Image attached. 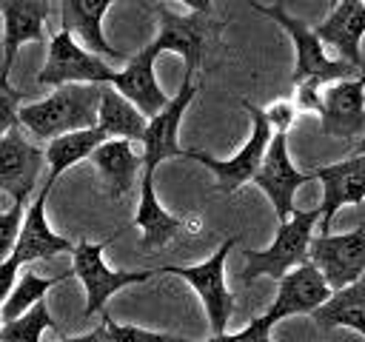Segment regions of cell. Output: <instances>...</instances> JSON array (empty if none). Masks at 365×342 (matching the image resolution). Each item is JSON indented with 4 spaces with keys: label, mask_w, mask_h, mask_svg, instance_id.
Segmentation results:
<instances>
[{
    "label": "cell",
    "mask_w": 365,
    "mask_h": 342,
    "mask_svg": "<svg viewBox=\"0 0 365 342\" xmlns=\"http://www.w3.org/2000/svg\"><path fill=\"white\" fill-rule=\"evenodd\" d=\"M362 3H365V0H362Z\"/></svg>",
    "instance_id": "cell-38"
},
{
    "label": "cell",
    "mask_w": 365,
    "mask_h": 342,
    "mask_svg": "<svg viewBox=\"0 0 365 342\" xmlns=\"http://www.w3.org/2000/svg\"><path fill=\"white\" fill-rule=\"evenodd\" d=\"M319 222V205L299 211L294 208L291 217L285 222H279L277 237L268 248L262 251H242L245 265H242V285H251L257 276H271V279H282L291 268L308 262V245L314 237V228Z\"/></svg>",
    "instance_id": "cell-2"
},
{
    "label": "cell",
    "mask_w": 365,
    "mask_h": 342,
    "mask_svg": "<svg viewBox=\"0 0 365 342\" xmlns=\"http://www.w3.org/2000/svg\"><path fill=\"white\" fill-rule=\"evenodd\" d=\"M51 194V185L43 182V188L37 191V200L29 205V211L23 214V225H20V234H17V242L11 248V259L23 268L26 262H34V259H51L63 251H74V242L54 234L48 228V219H46V200Z\"/></svg>",
    "instance_id": "cell-18"
},
{
    "label": "cell",
    "mask_w": 365,
    "mask_h": 342,
    "mask_svg": "<svg viewBox=\"0 0 365 342\" xmlns=\"http://www.w3.org/2000/svg\"><path fill=\"white\" fill-rule=\"evenodd\" d=\"M311 319L319 325V331L351 328L365 336V279L331 291V296L311 314Z\"/></svg>",
    "instance_id": "cell-24"
},
{
    "label": "cell",
    "mask_w": 365,
    "mask_h": 342,
    "mask_svg": "<svg viewBox=\"0 0 365 342\" xmlns=\"http://www.w3.org/2000/svg\"><path fill=\"white\" fill-rule=\"evenodd\" d=\"M46 157L37 145H31L20 128L0 134V191L14 202H26L37 185L40 168Z\"/></svg>",
    "instance_id": "cell-15"
},
{
    "label": "cell",
    "mask_w": 365,
    "mask_h": 342,
    "mask_svg": "<svg viewBox=\"0 0 365 342\" xmlns=\"http://www.w3.org/2000/svg\"><path fill=\"white\" fill-rule=\"evenodd\" d=\"M197 94V86L191 80H182L180 91L174 97H168L165 108H160L154 117H148V125H145V134H143V171L154 174V168L163 162V160H171V157H185L188 148L180 145L177 134H180V123H182V114L188 111V103L194 100Z\"/></svg>",
    "instance_id": "cell-12"
},
{
    "label": "cell",
    "mask_w": 365,
    "mask_h": 342,
    "mask_svg": "<svg viewBox=\"0 0 365 342\" xmlns=\"http://www.w3.org/2000/svg\"><path fill=\"white\" fill-rule=\"evenodd\" d=\"M26 202H11L9 211H0V262L11 254L14 242H17V234H20V225H23V208Z\"/></svg>",
    "instance_id": "cell-30"
},
{
    "label": "cell",
    "mask_w": 365,
    "mask_h": 342,
    "mask_svg": "<svg viewBox=\"0 0 365 342\" xmlns=\"http://www.w3.org/2000/svg\"><path fill=\"white\" fill-rule=\"evenodd\" d=\"M20 103H23V91L9 83V74H0V134L20 128V120H17Z\"/></svg>",
    "instance_id": "cell-29"
},
{
    "label": "cell",
    "mask_w": 365,
    "mask_h": 342,
    "mask_svg": "<svg viewBox=\"0 0 365 342\" xmlns=\"http://www.w3.org/2000/svg\"><path fill=\"white\" fill-rule=\"evenodd\" d=\"M60 342H108L106 339V325L100 322L94 331H88V333H80V336H63Z\"/></svg>",
    "instance_id": "cell-33"
},
{
    "label": "cell",
    "mask_w": 365,
    "mask_h": 342,
    "mask_svg": "<svg viewBox=\"0 0 365 342\" xmlns=\"http://www.w3.org/2000/svg\"><path fill=\"white\" fill-rule=\"evenodd\" d=\"M354 154H365V134L356 140V148H354Z\"/></svg>",
    "instance_id": "cell-35"
},
{
    "label": "cell",
    "mask_w": 365,
    "mask_h": 342,
    "mask_svg": "<svg viewBox=\"0 0 365 342\" xmlns=\"http://www.w3.org/2000/svg\"><path fill=\"white\" fill-rule=\"evenodd\" d=\"M68 276H74V271H71V268H68V271H63V274H54V276H40V274H31V271L20 274V276H17V282H14V288H11V294H9V296H6V302L0 305V316H3V322L17 319L20 314H26L34 302L46 299V294H48L54 285L66 282Z\"/></svg>",
    "instance_id": "cell-26"
},
{
    "label": "cell",
    "mask_w": 365,
    "mask_h": 342,
    "mask_svg": "<svg viewBox=\"0 0 365 342\" xmlns=\"http://www.w3.org/2000/svg\"><path fill=\"white\" fill-rule=\"evenodd\" d=\"M308 174H311V180L322 182L319 234H328V228H331V222L342 205H362L365 202V154H354L348 160L319 165Z\"/></svg>",
    "instance_id": "cell-13"
},
{
    "label": "cell",
    "mask_w": 365,
    "mask_h": 342,
    "mask_svg": "<svg viewBox=\"0 0 365 342\" xmlns=\"http://www.w3.org/2000/svg\"><path fill=\"white\" fill-rule=\"evenodd\" d=\"M114 68L100 60L97 54H91L88 48H83L71 31L60 28L51 40H48V54L46 63L37 74L40 86H66V83H100L108 86Z\"/></svg>",
    "instance_id": "cell-9"
},
{
    "label": "cell",
    "mask_w": 365,
    "mask_h": 342,
    "mask_svg": "<svg viewBox=\"0 0 365 342\" xmlns=\"http://www.w3.org/2000/svg\"><path fill=\"white\" fill-rule=\"evenodd\" d=\"M160 51L154 43H148L145 48H140L137 54H131L125 60V66L120 71L111 74L108 86L114 91H120L128 103H134L145 117H154L160 108H165L168 97L165 91L160 88L157 83V74H154V63H157Z\"/></svg>",
    "instance_id": "cell-17"
},
{
    "label": "cell",
    "mask_w": 365,
    "mask_h": 342,
    "mask_svg": "<svg viewBox=\"0 0 365 342\" xmlns=\"http://www.w3.org/2000/svg\"><path fill=\"white\" fill-rule=\"evenodd\" d=\"M271 328L274 325L265 316H257L242 331H237V333H217V336H211L205 342H274L271 339Z\"/></svg>",
    "instance_id": "cell-31"
},
{
    "label": "cell",
    "mask_w": 365,
    "mask_h": 342,
    "mask_svg": "<svg viewBox=\"0 0 365 342\" xmlns=\"http://www.w3.org/2000/svg\"><path fill=\"white\" fill-rule=\"evenodd\" d=\"M145 125H148V117L134 103H128L111 86H103L100 105H97V128L108 140H131V142L143 140Z\"/></svg>",
    "instance_id": "cell-23"
},
{
    "label": "cell",
    "mask_w": 365,
    "mask_h": 342,
    "mask_svg": "<svg viewBox=\"0 0 365 342\" xmlns=\"http://www.w3.org/2000/svg\"><path fill=\"white\" fill-rule=\"evenodd\" d=\"M322 46L336 48L339 60L351 63L362 71V37H365V3L362 0H339L331 14L314 28Z\"/></svg>",
    "instance_id": "cell-20"
},
{
    "label": "cell",
    "mask_w": 365,
    "mask_h": 342,
    "mask_svg": "<svg viewBox=\"0 0 365 342\" xmlns=\"http://www.w3.org/2000/svg\"><path fill=\"white\" fill-rule=\"evenodd\" d=\"M319 131L334 140H359L365 134V71L319 88Z\"/></svg>",
    "instance_id": "cell-10"
},
{
    "label": "cell",
    "mask_w": 365,
    "mask_h": 342,
    "mask_svg": "<svg viewBox=\"0 0 365 342\" xmlns=\"http://www.w3.org/2000/svg\"><path fill=\"white\" fill-rule=\"evenodd\" d=\"M234 245H237V237H228L208 259H202L197 265H163V268H157V274H174L197 291V296L202 299V308L208 314L214 336L225 333L228 319L234 314V294L225 285V259L234 251Z\"/></svg>",
    "instance_id": "cell-5"
},
{
    "label": "cell",
    "mask_w": 365,
    "mask_h": 342,
    "mask_svg": "<svg viewBox=\"0 0 365 342\" xmlns=\"http://www.w3.org/2000/svg\"><path fill=\"white\" fill-rule=\"evenodd\" d=\"M262 114H265V120H268L274 134H288V128L294 125L299 111H297L294 100H274L268 108H262Z\"/></svg>",
    "instance_id": "cell-32"
},
{
    "label": "cell",
    "mask_w": 365,
    "mask_h": 342,
    "mask_svg": "<svg viewBox=\"0 0 365 342\" xmlns=\"http://www.w3.org/2000/svg\"><path fill=\"white\" fill-rule=\"evenodd\" d=\"M51 328L57 331V322L51 319V311L46 305V299L34 302L26 314H20L17 319L3 322L0 328V342H40V333Z\"/></svg>",
    "instance_id": "cell-27"
},
{
    "label": "cell",
    "mask_w": 365,
    "mask_h": 342,
    "mask_svg": "<svg viewBox=\"0 0 365 342\" xmlns=\"http://www.w3.org/2000/svg\"><path fill=\"white\" fill-rule=\"evenodd\" d=\"M134 225L140 228V248L143 251H154V248L168 245L180 234H200L202 219L200 217H174V214H168L160 205L157 194H154V174L143 171Z\"/></svg>",
    "instance_id": "cell-14"
},
{
    "label": "cell",
    "mask_w": 365,
    "mask_h": 342,
    "mask_svg": "<svg viewBox=\"0 0 365 342\" xmlns=\"http://www.w3.org/2000/svg\"><path fill=\"white\" fill-rule=\"evenodd\" d=\"M51 14V0H0L3 17V66L0 74H9L17 48L23 43H46V20Z\"/></svg>",
    "instance_id": "cell-19"
},
{
    "label": "cell",
    "mask_w": 365,
    "mask_h": 342,
    "mask_svg": "<svg viewBox=\"0 0 365 342\" xmlns=\"http://www.w3.org/2000/svg\"><path fill=\"white\" fill-rule=\"evenodd\" d=\"M106 140H108V137H106L97 125L80 128V131H68V134H60V137L48 140V145H46V151H43V157H46V162H48L46 185L54 188V182H57L71 165H77L80 160H88L91 151H94L100 142H106Z\"/></svg>",
    "instance_id": "cell-25"
},
{
    "label": "cell",
    "mask_w": 365,
    "mask_h": 342,
    "mask_svg": "<svg viewBox=\"0 0 365 342\" xmlns=\"http://www.w3.org/2000/svg\"><path fill=\"white\" fill-rule=\"evenodd\" d=\"M308 180H311V174L297 171V165L288 157V134H271V142H268V148L262 154V162H259L257 174L251 177V182L265 191V197L271 200L274 214H277L279 222H285L291 217V211L297 208L294 194Z\"/></svg>",
    "instance_id": "cell-11"
},
{
    "label": "cell",
    "mask_w": 365,
    "mask_h": 342,
    "mask_svg": "<svg viewBox=\"0 0 365 342\" xmlns=\"http://www.w3.org/2000/svg\"><path fill=\"white\" fill-rule=\"evenodd\" d=\"M117 0H60L63 28L77 34L91 54H103L108 60H128L125 51L108 46L103 34V17Z\"/></svg>",
    "instance_id": "cell-21"
},
{
    "label": "cell",
    "mask_w": 365,
    "mask_h": 342,
    "mask_svg": "<svg viewBox=\"0 0 365 342\" xmlns=\"http://www.w3.org/2000/svg\"><path fill=\"white\" fill-rule=\"evenodd\" d=\"M182 6H188V11H200V14H211V6L217 0H180Z\"/></svg>",
    "instance_id": "cell-34"
},
{
    "label": "cell",
    "mask_w": 365,
    "mask_h": 342,
    "mask_svg": "<svg viewBox=\"0 0 365 342\" xmlns=\"http://www.w3.org/2000/svg\"><path fill=\"white\" fill-rule=\"evenodd\" d=\"M279 288H277V296L271 302V308L262 314L271 325H277L279 319L285 316H297V314H314L328 296H331V288L328 282L322 279V274L311 265V262H302L297 268H291L282 279H277Z\"/></svg>",
    "instance_id": "cell-16"
},
{
    "label": "cell",
    "mask_w": 365,
    "mask_h": 342,
    "mask_svg": "<svg viewBox=\"0 0 365 342\" xmlns=\"http://www.w3.org/2000/svg\"><path fill=\"white\" fill-rule=\"evenodd\" d=\"M308 262L322 274L331 291L359 282L365 274V225H356L345 234L311 237Z\"/></svg>",
    "instance_id": "cell-8"
},
{
    "label": "cell",
    "mask_w": 365,
    "mask_h": 342,
    "mask_svg": "<svg viewBox=\"0 0 365 342\" xmlns=\"http://www.w3.org/2000/svg\"><path fill=\"white\" fill-rule=\"evenodd\" d=\"M251 9L259 11V14H265V17H271L274 23H279V26L288 31V37H291V43H294V51H297L294 74H291L294 86H297V83H305V80L325 86V83L345 80V77H351V74L359 71V68H354L351 63H345V60H339V57L331 60V57L325 54V46H322L319 37L314 34V28H311L305 20H299V17H291L279 3L262 6V3L251 0Z\"/></svg>",
    "instance_id": "cell-3"
},
{
    "label": "cell",
    "mask_w": 365,
    "mask_h": 342,
    "mask_svg": "<svg viewBox=\"0 0 365 342\" xmlns=\"http://www.w3.org/2000/svg\"><path fill=\"white\" fill-rule=\"evenodd\" d=\"M328 3H331V9H334V6H336V3H339V0H328Z\"/></svg>",
    "instance_id": "cell-36"
},
{
    "label": "cell",
    "mask_w": 365,
    "mask_h": 342,
    "mask_svg": "<svg viewBox=\"0 0 365 342\" xmlns=\"http://www.w3.org/2000/svg\"><path fill=\"white\" fill-rule=\"evenodd\" d=\"M0 328H3V316H0Z\"/></svg>",
    "instance_id": "cell-37"
},
{
    "label": "cell",
    "mask_w": 365,
    "mask_h": 342,
    "mask_svg": "<svg viewBox=\"0 0 365 342\" xmlns=\"http://www.w3.org/2000/svg\"><path fill=\"white\" fill-rule=\"evenodd\" d=\"M157 20H160V28H157V37L151 43L157 46L160 54L163 51L180 54L182 63H185V77L182 80H191L194 71L200 68L208 46L217 43L222 23L214 20L211 14H200V11L174 14L165 6L157 9Z\"/></svg>",
    "instance_id": "cell-6"
},
{
    "label": "cell",
    "mask_w": 365,
    "mask_h": 342,
    "mask_svg": "<svg viewBox=\"0 0 365 342\" xmlns=\"http://www.w3.org/2000/svg\"><path fill=\"white\" fill-rule=\"evenodd\" d=\"M103 325H106V339L108 342H188L182 336H171L163 331H148L140 325H120L103 311Z\"/></svg>",
    "instance_id": "cell-28"
},
{
    "label": "cell",
    "mask_w": 365,
    "mask_h": 342,
    "mask_svg": "<svg viewBox=\"0 0 365 342\" xmlns=\"http://www.w3.org/2000/svg\"><path fill=\"white\" fill-rule=\"evenodd\" d=\"M242 108L251 114V137L245 140V145L234 157L214 160L211 154L197 151V148H188L185 151L188 160H197L200 165H205L217 177V191L220 194H234L237 188H242L245 182H251V177L257 174V168L262 162V154H265V148L271 142V134H274L259 105H254L251 100H242Z\"/></svg>",
    "instance_id": "cell-7"
},
{
    "label": "cell",
    "mask_w": 365,
    "mask_h": 342,
    "mask_svg": "<svg viewBox=\"0 0 365 342\" xmlns=\"http://www.w3.org/2000/svg\"><path fill=\"white\" fill-rule=\"evenodd\" d=\"M100 83H66L57 86L46 100L26 103L17 111L20 125L37 140H54L68 131L97 125Z\"/></svg>",
    "instance_id": "cell-1"
},
{
    "label": "cell",
    "mask_w": 365,
    "mask_h": 342,
    "mask_svg": "<svg viewBox=\"0 0 365 342\" xmlns=\"http://www.w3.org/2000/svg\"><path fill=\"white\" fill-rule=\"evenodd\" d=\"M88 160L94 162L111 200H123L143 171V154L134 151L131 140H106L91 151Z\"/></svg>",
    "instance_id": "cell-22"
},
{
    "label": "cell",
    "mask_w": 365,
    "mask_h": 342,
    "mask_svg": "<svg viewBox=\"0 0 365 342\" xmlns=\"http://www.w3.org/2000/svg\"><path fill=\"white\" fill-rule=\"evenodd\" d=\"M120 234L103 239V242H88V239H80L71 251V271L74 276L83 282L86 288V308L83 314L86 316H94V314H103L106 311V302L108 296H114L117 291L128 288V285H137V282H148L157 271H111L103 259V251L117 239Z\"/></svg>",
    "instance_id": "cell-4"
}]
</instances>
